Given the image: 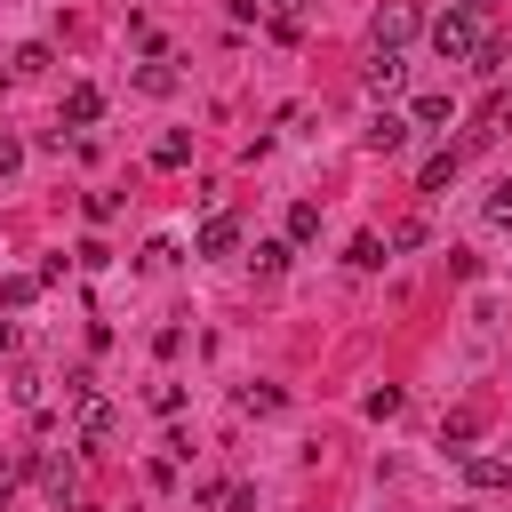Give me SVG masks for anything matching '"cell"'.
<instances>
[{"label":"cell","mask_w":512,"mask_h":512,"mask_svg":"<svg viewBox=\"0 0 512 512\" xmlns=\"http://www.w3.org/2000/svg\"><path fill=\"white\" fill-rule=\"evenodd\" d=\"M16 480H24V456H0V504L16 496Z\"/></svg>","instance_id":"44dd1931"},{"label":"cell","mask_w":512,"mask_h":512,"mask_svg":"<svg viewBox=\"0 0 512 512\" xmlns=\"http://www.w3.org/2000/svg\"><path fill=\"white\" fill-rule=\"evenodd\" d=\"M408 80V64H400V48H368V64H360V88L368 96H392Z\"/></svg>","instance_id":"3957f363"},{"label":"cell","mask_w":512,"mask_h":512,"mask_svg":"<svg viewBox=\"0 0 512 512\" xmlns=\"http://www.w3.org/2000/svg\"><path fill=\"white\" fill-rule=\"evenodd\" d=\"M408 32H424V8L416 0H384L376 8V48H400Z\"/></svg>","instance_id":"7a4b0ae2"},{"label":"cell","mask_w":512,"mask_h":512,"mask_svg":"<svg viewBox=\"0 0 512 512\" xmlns=\"http://www.w3.org/2000/svg\"><path fill=\"white\" fill-rule=\"evenodd\" d=\"M96 120H104V88H88V80L64 88V128H96Z\"/></svg>","instance_id":"5b68a950"},{"label":"cell","mask_w":512,"mask_h":512,"mask_svg":"<svg viewBox=\"0 0 512 512\" xmlns=\"http://www.w3.org/2000/svg\"><path fill=\"white\" fill-rule=\"evenodd\" d=\"M496 128H512V96H504V104H496Z\"/></svg>","instance_id":"484cf974"},{"label":"cell","mask_w":512,"mask_h":512,"mask_svg":"<svg viewBox=\"0 0 512 512\" xmlns=\"http://www.w3.org/2000/svg\"><path fill=\"white\" fill-rule=\"evenodd\" d=\"M256 16H264L280 40H296V32H304V0H256Z\"/></svg>","instance_id":"30bf717a"},{"label":"cell","mask_w":512,"mask_h":512,"mask_svg":"<svg viewBox=\"0 0 512 512\" xmlns=\"http://www.w3.org/2000/svg\"><path fill=\"white\" fill-rule=\"evenodd\" d=\"M8 352H16V320H0V360H8Z\"/></svg>","instance_id":"d4e9b609"},{"label":"cell","mask_w":512,"mask_h":512,"mask_svg":"<svg viewBox=\"0 0 512 512\" xmlns=\"http://www.w3.org/2000/svg\"><path fill=\"white\" fill-rule=\"evenodd\" d=\"M112 432H120V408H112V400H88V408H80V440L96 448V440H112Z\"/></svg>","instance_id":"ba28073f"},{"label":"cell","mask_w":512,"mask_h":512,"mask_svg":"<svg viewBox=\"0 0 512 512\" xmlns=\"http://www.w3.org/2000/svg\"><path fill=\"white\" fill-rule=\"evenodd\" d=\"M192 248H200V256H232V248H240V216H232V208H208Z\"/></svg>","instance_id":"277c9868"},{"label":"cell","mask_w":512,"mask_h":512,"mask_svg":"<svg viewBox=\"0 0 512 512\" xmlns=\"http://www.w3.org/2000/svg\"><path fill=\"white\" fill-rule=\"evenodd\" d=\"M384 256H392V248H384V240H376V232H360V240H352V256H344V264H352V272H384Z\"/></svg>","instance_id":"4fadbf2b"},{"label":"cell","mask_w":512,"mask_h":512,"mask_svg":"<svg viewBox=\"0 0 512 512\" xmlns=\"http://www.w3.org/2000/svg\"><path fill=\"white\" fill-rule=\"evenodd\" d=\"M152 160H160V168H184V160H192V136H184V128H176V136H160V144H152Z\"/></svg>","instance_id":"2e32d148"},{"label":"cell","mask_w":512,"mask_h":512,"mask_svg":"<svg viewBox=\"0 0 512 512\" xmlns=\"http://www.w3.org/2000/svg\"><path fill=\"white\" fill-rule=\"evenodd\" d=\"M40 288H48L40 272H8V280H0V304H8V312H24V304H32Z\"/></svg>","instance_id":"7c38bea8"},{"label":"cell","mask_w":512,"mask_h":512,"mask_svg":"<svg viewBox=\"0 0 512 512\" xmlns=\"http://www.w3.org/2000/svg\"><path fill=\"white\" fill-rule=\"evenodd\" d=\"M368 416H376V424L400 416V384H376V392H368Z\"/></svg>","instance_id":"ffe728a7"},{"label":"cell","mask_w":512,"mask_h":512,"mask_svg":"<svg viewBox=\"0 0 512 512\" xmlns=\"http://www.w3.org/2000/svg\"><path fill=\"white\" fill-rule=\"evenodd\" d=\"M256 272L280 280V272H288V240H256Z\"/></svg>","instance_id":"e0dca14e"},{"label":"cell","mask_w":512,"mask_h":512,"mask_svg":"<svg viewBox=\"0 0 512 512\" xmlns=\"http://www.w3.org/2000/svg\"><path fill=\"white\" fill-rule=\"evenodd\" d=\"M240 408H248V416H272V408H280V392H272V384H248V392H240Z\"/></svg>","instance_id":"d6986e66"},{"label":"cell","mask_w":512,"mask_h":512,"mask_svg":"<svg viewBox=\"0 0 512 512\" xmlns=\"http://www.w3.org/2000/svg\"><path fill=\"white\" fill-rule=\"evenodd\" d=\"M432 48H440L448 64H480L488 24H480V16H464V8H448V16H432Z\"/></svg>","instance_id":"6da1fadb"},{"label":"cell","mask_w":512,"mask_h":512,"mask_svg":"<svg viewBox=\"0 0 512 512\" xmlns=\"http://www.w3.org/2000/svg\"><path fill=\"white\" fill-rule=\"evenodd\" d=\"M312 232H320V208H312V200H296V208H288V248H304Z\"/></svg>","instance_id":"5bb4252c"},{"label":"cell","mask_w":512,"mask_h":512,"mask_svg":"<svg viewBox=\"0 0 512 512\" xmlns=\"http://www.w3.org/2000/svg\"><path fill=\"white\" fill-rule=\"evenodd\" d=\"M488 216H496V224H512V184H504V192L488 200Z\"/></svg>","instance_id":"7402d4cb"},{"label":"cell","mask_w":512,"mask_h":512,"mask_svg":"<svg viewBox=\"0 0 512 512\" xmlns=\"http://www.w3.org/2000/svg\"><path fill=\"white\" fill-rule=\"evenodd\" d=\"M448 8H464V16H480V24L496 16V0H448Z\"/></svg>","instance_id":"cb8c5ba5"},{"label":"cell","mask_w":512,"mask_h":512,"mask_svg":"<svg viewBox=\"0 0 512 512\" xmlns=\"http://www.w3.org/2000/svg\"><path fill=\"white\" fill-rule=\"evenodd\" d=\"M512 480V456H464V488H504Z\"/></svg>","instance_id":"9c48e42d"},{"label":"cell","mask_w":512,"mask_h":512,"mask_svg":"<svg viewBox=\"0 0 512 512\" xmlns=\"http://www.w3.org/2000/svg\"><path fill=\"white\" fill-rule=\"evenodd\" d=\"M16 160H24V144H16V136H0V176H8Z\"/></svg>","instance_id":"603a6c76"},{"label":"cell","mask_w":512,"mask_h":512,"mask_svg":"<svg viewBox=\"0 0 512 512\" xmlns=\"http://www.w3.org/2000/svg\"><path fill=\"white\" fill-rule=\"evenodd\" d=\"M32 472H40V488H48V496H56V504H64V496H72V488H80V464H72V456H40V464H32Z\"/></svg>","instance_id":"52a82bcc"},{"label":"cell","mask_w":512,"mask_h":512,"mask_svg":"<svg viewBox=\"0 0 512 512\" xmlns=\"http://www.w3.org/2000/svg\"><path fill=\"white\" fill-rule=\"evenodd\" d=\"M72 512H104V504H72Z\"/></svg>","instance_id":"4316f807"},{"label":"cell","mask_w":512,"mask_h":512,"mask_svg":"<svg viewBox=\"0 0 512 512\" xmlns=\"http://www.w3.org/2000/svg\"><path fill=\"white\" fill-rule=\"evenodd\" d=\"M64 400H72V408H88V400H96V376H88V368H72V376H64Z\"/></svg>","instance_id":"ac0fdd59"},{"label":"cell","mask_w":512,"mask_h":512,"mask_svg":"<svg viewBox=\"0 0 512 512\" xmlns=\"http://www.w3.org/2000/svg\"><path fill=\"white\" fill-rule=\"evenodd\" d=\"M400 144H408V120L400 112H376L368 120V152H400Z\"/></svg>","instance_id":"8fae6325"},{"label":"cell","mask_w":512,"mask_h":512,"mask_svg":"<svg viewBox=\"0 0 512 512\" xmlns=\"http://www.w3.org/2000/svg\"><path fill=\"white\" fill-rule=\"evenodd\" d=\"M456 104H448V88H432V96H416V128H440Z\"/></svg>","instance_id":"9a60e30c"},{"label":"cell","mask_w":512,"mask_h":512,"mask_svg":"<svg viewBox=\"0 0 512 512\" xmlns=\"http://www.w3.org/2000/svg\"><path fill=\"white\" fill-rule=\"evenodd\" d=\"M456 168H464V152H456V144H448V152H432V160L416 168V192H448V184H456Z\"/></svg>","instance_id":"8992f818"}]
</instances>
